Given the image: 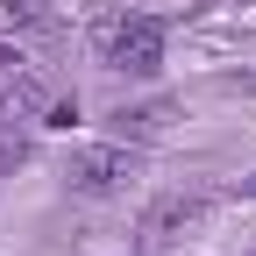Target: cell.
<instances>
[{
	"label": "cell",
	"mask_w": 256,
	"mask_h": 256,
	"mask_svg": "<svg viewBox=\"0 0 256 256\" xmlns=\"http://www.w3.org/2000/svg\"><path fill=\"white\" fill-rule=\"evenodd\" d=\"M0 107H43V86L28 78V64L14 43H0Z\"/></svg>",
	"instance_id": "277c9868"
},
{
	"label": "cell",
	"mask_w": 256,
	"mask_h": 256,
	"mask_svg": "<svg viewBox=\"0 0 256 256\" xmlns=\"http://www.w3.org/2000/svg\"><path fill=\"white\" fill-rule=\"evenodd\" d=\"M200 220H206V200H200V192H164V200H156L150 214H142V256H164L171 242H185L192 228H200Z\"/></svg>",
	"instance_id": "3957f363"
},
{
	"label": "cell",
	"mask_w": 256,
	"mask_h": 256,
	"mask_svg": "<svg viewBox=\"0 0 256 256\" xmlns=\"http://www.w3.org/2000/svg\"><path fill=\"white\" fill-rule=\"evenodd\" d=\"M136 171H142V150H136V142H92V150L72 156V185L86 192V200H107V192H121Z\"/></svg>",
	"instance_id": "7a4b0ae2"
},
{
	"label": "cell",
	"mask_w": 256,
	"mask_h": 256,
	"mask_svg": "<svg viewBox=\"0 0 256 256\" xmlns=\"http://www.w3.org/2000/svg\"><path fill=\"white\" fill-rule=\"evenodd\" d=\"M43 0H0V28H43Z\"/></svg>",
	"instance_id": "5b68a950"
},
{
	"label": "cell",
	"mask_w": 256,
	"mask_h": 256,
	"mask_svg": "<svg viewBox=\"0 0 256 256\" xmlns=\"http://www.w3.org/2000/svg\"><path fill=\"white\" fill-rule=\"evenodd\" d=\"M242 192H249V200H256V178H242Z\"/></svg>",
	"instance_id": "8992f818"
},
{
	"label": "cell",
	"mask_w": 256,
	"mask_h": 256,
	"mask_svg": "<svg viewBox=\"0 0 256 256\" xmlns=\"http://www.w3.org/2000/svg\"><path fill=\"white\" fill-rule=\"evenodd\" d=\"M92 50H100L107 72L121 78H156V64H164V22L150 14H107L92 28Z\"/></svg>",
	"instance_id": "6da1fadb"
}]
</instances>
